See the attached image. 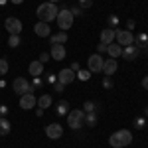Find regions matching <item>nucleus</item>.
Masks as SVG:
<instances>
[{
	"label": "nucleus",
	"mask_w": 148,
	"mask_h": 148,
	"mask_svg": "<svg viewBox=\"0 0 148 148\" xmlns=\"http://www.w3.org/2000/svg\"><path fill=\"white\" fill-rule=\"evenodd\" d=\"M57 12H59V8H57L53 2H44V4H40L38 6V10H36V16H38V20L40 22H53L57 18Z\"/></svg>",
	"instance_id": "nucleus-1"
},
{
	"label": "nucleus",
	"mask_w": 148,
	"mask_h": 148,
	"mask_svg": "<svg viewBox=\"0 0 148 148\" xmlns=\"http://www.w3.org/2000/svg\"><path fill=\"white\" fill-rule=\"evenodd\" d=\"M109 144L113 148L128 146V144H132V132L126 130V128H121V130H116V132H113V134L109 136Z\"/></svg>",
	"instance_id": "nucleus-2"
},
{
	"label": "nucleus",
	"mask_w": 148,
	"mask_h": 148,
	"mask_svg": "<svg viewBox=\"0 0 148 148\" xmlns=\"http://www.w3.org/2000/svg\"><path fill=\"white\" fill-rule=\"evenodd\" d=\"M67 125H69V128H73V130H79L81 126L85 125V111H83V109H73V111H69L67 113Z\"/></svg>",
	"instance_id": "nucleus-3"
},
{
	"label": "nucleus",
	"mask_w": 148,
	"mask_h": 148,
	"mask_svg": "<svg viewBox=\"0 0 148 148\" xmlns=\"http://www.w3.org/2000/svg\"><path fill=\"white\" fill-rule=\"evenodd\" d=\"M57 26L61 28V32H67L69 28L73 26V14L69 12V8H61L57 12V18H56Z\"/></svg>",
	"instance_id": "nucleus-4"
},
{
	"label": "nucleus",
	"mask_w": 148,
	"mask_h": 148,
	"mask_svg": "<svg viewBox=\"0 0 148 148\" xmlns=\"http://www.w3.org/2000/svg\"><path fill=\"white\" fill-rule=\"evenodd\" d=\"M114 42L119 44V46H130V44H134V36L130 30H123V28H116L114 30Z\"/></svg>",
	"instance_id": "nucleus-5"
},
{
	"label": "nucleus",
	"mask_w": 148,
	"mask_h": 148,
	"mask_svg": "<svg viewBox=\"0 0 148 148\" xmlns=\"http://www.w3.org/2000/svg\"><path fill=\"white\" fill-rule=\"evenodd\" d=\"M12 89L16 95H26V93H32V85H30V81L26 79V77H18V79H14L12 83Z\"/></svg>",
	"instance_id": "nucleus-6"
},
{
	"label": "nucleus",
	"mask_w": 148,
	"mask_h": 148,
	"mask_svg": "<svg viewBox=\"0 0 148 148\" xmlns=\"http://www.w3.org/2000/svg\"><path fill=\"white\" fill-rule=\"evenodd\" d=\"M103 63H105V59H103L101 53H93V56H89V59H87V69H89L91 73H101Z\"/></svg>",
	"instance_id": "nucleus-7"
},
{
	"label": "nucleus",
	"mask_w": 148,
	"mask_h": 148,
	"mask_svg": "<svg viewBox=\"0 0 148 148\" xmlns=\"http://www.w3.org/2000/svg\"><path fill=\"white\" fill-rule=\"evenodd\" d=\"M4 28L8 30V34H10V36H20V32H22V20H18V18L10 16V18H6Z\"/></svg>",
	"instance_id": "nucleus-8"
},
{
	"label": "nucleus",
	"mask_w": 148,
	"mask_h": 148,
	"mask_svg": "<svg viewBox=\"0 0 148 148\" xmlns=\"http://www.w3.org/2000/svg\"><path fill=\"white\" fill-rule=\"evenodd\" d=\"M46 136L49 140H59V138L63 136V126L59 125V123H49L46 126Z\"/></svg>",
	"instance_id": "nucleus-9"
},
{
	"label": "nucleus",
	"mask_w": 148,
	"mask_h": 148,
	"mask_svg": "<svg viewBox=\"0 0 148 148\" xmlns=\"http://www.w3.org/2000/svg\"><path fill=\"white\" fill-rule=\"evenodd\" d=\"M49 56H51L53 61H63L65 56H67V49H65L63 44H53V46H51V51H49Z\"/></svg>",
	"instance_id": "nucleus-10"
},
{
	"label": "nucleus",
	"mask_w": 148,
	"mask_h": 148,
	"mask_svg": "<svg viewBox=\"0 0 148 148\" xmlns=\"http://www.w3.org/2000/svg\"><path fill=\"white\" fill-rule=\"evenodd\" d=\"M138 56H140V49H138L134 44L125 46L123 47V53H121V57H125L126 61H134V59H138Z\"/></svg>",
	"instance_id": "nucleus-11"
},
{
	"label": "nucleus",
	"mask_w": 148,
	"mask_h": 148,
	"mask_svg": "<svg viewBox=\"0 0 148 148\" xmlns=\"http://www.w3.org/2000/svg\"><path fill=\"white\" fill-rule=\"evenodd\" d=\"M36 105H38V99L34 97V93H26V95L20 97V109H24V111L34 109Z\"/></svg>",
	"instance_id": "nucleus-12"
},
{
	"label": "nucleus",
	"mask_w": 148,
	"mask_h": 148,
	"mask_svg": "<svg viewBox=\"0 0 148 148\" xmlns=\"http://www.w3.org/2000/svg\"><path fill=\"white\" fill-rule=\"evenodd\" d=\"M57 81H61L63 85L73 83V81H75V71H73L71 67H63L59 73H57Z\"/></svg>",
	"instance_id": "nucleus-13"
},
{
	"label": "nucleus",
	"mask_w": 148,
	"mask_h": 148,
	"mask_svg": "<svg viewBox=\"0 0 148 148\" xmlns=\"http://www.w3.org/2000/svg\"><path fill=\"white\" fill-rule=\"evenodd\" d=\"M119 69V63H116V59H113V57H109V59H105V63H103V75H114V71Z\"/></svg>",
	"instance_id": "nucleus-14"
},
{
	"label": "nucleus",
	"mask_w": 148,
	"mask_h": 148,
	"mask_svg": "<svg viewBox=\"0 0 148 148\" xmlns=\"http://www.w3.org/2000/svg\"><path fill=\"white\" fill-rule=\"evenodd\" d=\"M34 32H36V36H40V38H49V36H51V28H49V24H46V22H38L34 26Z\"/></svg>",
	"instance_id": "nucleus-15"
},
{
	"label": "nucleus",
	"mask_w": 148,
	"mask_h": 148,
	"mask_svg": "<svg viewBox=\"0 0 148 148\" xmlns=\"http://www.w3.org/2000/svg\"><path fill=\"white\" fill-rule=\"evenodd\" d=\"M28 71H30L32 77H42V75H44V63H42L40 59H36V61H32V63L28 65Z\"/></svg>",
	"instance_id": "nucleus-16"
},
{
	"label": "nucleus",
	"mask_w": 148,
	"mask_h": 148,
	"mask_svg": "<svg viewBox=\"0 0 148 148\" xmlns=\"http://www.w3.org/2000/svg\"><path fill=\"white\" fill-rule=\"evenodd\" d=\"M107 53H109V57L116 59V57H121V53H123V46H119L116 42H113V44L107 46Z\"/></svg>",
	"instance_id": "nucleus-17"
},
{
	"label": "nucleus",
	"mask_w": 148,
	"mask_h": 148,
	"mask_svg": "<svg viewBox=\"0 0 148 148\" xmlns=\"http://www.w3.org/2000/svg\"><path fill=\"white\" fill-rule=\"evenodd\" d=\"M101 42L107 44V46L114 42V30L113 28H105V30H101Z\"/></svg>",
	"instance_id": "nucleus-18"
},
{
	"label": "nucleus",
	"mask_w": 148,
	"mask_h": 148,
	"mask_svg": "<svg viewBox=\"0 0 148 148\" xmlns=\"http://www.w3.org/2000/svg\"><path fill=\"white\" fill-rule=\"evenodd\" d=\"M12 130V125L6 116H0V136H8Z\"/></svg>",
	"instance_id": "nucleus-19"
},
{
	"label": "nucleus",
	"mask_w": 148,
	"mask_h": 148,
	"mask_svg": "<svg viewBox=\"0 0 148 148\" xmlns=\"http://www.w3.org/2000/svg\"><path fill=\"white\" fill-rule=\"evenodd\" d=\"M67 42V32H57V34H53V36H49V44L53 46V44H65Z\"/></svg>",
	"instance_id": "nucleus-20"
},
{
	"label": "nucleus",
	"mask_w": 148,
	"mask_h": 148,
	"mask_svg": "<svg viewBox=\"0 0 148 148\" xmlns=\"http://www.w3.org/2000/svg\"><path fill=\"white\" fill-rule=\"evenodd\" d=\"M56 113L59 114V116H67V113H69V103L67 101H59V103H57V107H56Z\"/></svg>",
	"instance_id": "nucleus-21"
},
{
	"label": "nucleus",
	"mask_w": 148,
	"mask_h": 148,
	"mask_svg": "<svg viewBox=\"0 0 148 148\" xmlns=\"http://www.w3.org/2000/svg\"><path fill=\"white\" fill-rule=\"evenodd\" d=\"M51 95H42V97H40V99H38V107H42V109H44V111H46L47 107H51Z\"/></svg>",
	"instance_id": "nucleus-22"
},
{
	"label": "nucleus",
	"mask_w": 148,
	"mask_h": 148,
	"mask_svg": "<svg viewBox=\"0 0 148 148\" xmlns=\"http://www.w3.org/2000/svg\"><path fill=\"white\" fill-rule=\"evenodd\" d=\"M75 79H79V81H89V79H91V71H89V69H79V71L75 73Z\"/></svg>",
	"instance_id": "nucleus-23"
},
{
	"label": "nucleus",
	"mask_w": 148,
	"mask_h": 148,
	"mask_svg": "<svg viewBox=\"0 0 148 148\" xmlns=\"http://www.w3.org/2000/svg\"><path fill=\"white\" fill-rule=\"evenodd\" d=\"M85 125L87 126H95L97 125V114L95 113H85Z\"/></svg>",
	"instance_id": "nucleus-24"
},
{
	"label": "nucleus",
	"mask_w": 148,
	"mask_h": 148,
	"mask_svg": "<svg viewBox=\"0 0 148 148\" xmlns=\"http://www.w3.org/2000/svg\"><path fill=\"white\" fill-rule=\"evenodd\" d=\"M8 69H10L8 59H6V57H0V75H6V73H8Z\"/></svg>",
	"instance_id": "nucleus-25"
},
{
	"label": "nucleus",
	"mask_w": 148,
	"mask_h": 148,
	"mask_svg": "<svg viewBox=\"0 0 148 148\" xmlns=\"http://www.w3.org/2000/svg\"><path fill=\"white\" fill-rule=\"evenodd\" d=\"M107 22H109V28L116 30V28H119V22H121V20H119V16H116V14H111V16L107 18Z\"/></svg>",
	"instance_id": "nucleus-26"
},
{
	"label": "nucleus",
	"mask_w": 148,
	"mask_h": 148,
	"mask_svg": "<svg viewBox=\"0 0 148 148\" xmlns=\"http://www.w3.org/2000/svg\"><path fill=\"white\" fill-rule=\"evenodd\" d=\"M30 85H32V93H34V91H38V89H42V87H44V79H42V77H34Z\"/></svg>",
	"instance_id": "nucleus-27"
},
{
	"label": "nucleus",
	"mask_w": 148,
	"mask_h": 148,
	"mask_svg": "<svg viewBox=\"0 0 148 148\" xmlns=\"http://www.w3.org/2000/svg\"><path fill=\"white\" fill-rule=\"evenodd\" d=\"M83 111H85V113H95V111H97V105L93 101H85L83 103Z\"/></svg>",
	"instance_id": "nucleus-28"
},
{
	"label": "nucleus",
	"mask_w": 148,
	"mask_h": 148,
	"mask_svg": "<svg viewBox=\"0 0 148 148\" xmlns=\"http://www.w3.org/2000/svg\"><path fill=\"white\" fill-rule=\"evenodd\" d=\"M132 125H134V128H138V130H142V128L146 126V119H144V116H136Z\"/></svg>",
	"instance_id": "nucleus-29"
},
{
	"label": "nucleus",
	"mask_w": 148,
	"mask_h": 148,
	"mask_svg": "<svg viewBox=\"0 0 148 148\" xmlns=\"http://www.w3.org/2000/svg\"><path fill=\"white\" fill-rule=\"evenodd\" d=\"M103 87H105V89H113V87H114L113 77H109V75H103Z\"/></svg>",
	"instance_id": "nucleus-30"
},
{
	"label": "nucleus",
	"mask_w": 148,
	"mask_h": 148,
	"mask_svg": "<svg viewBox=\"0 0 148 148\" xmlns=\"http://www.w3.org/2000/svg\"><path fill=\"white\" fill-rule=\"evenodd\" d=\"M77 6H79L81 10H89L93 6V0H77Z\"/></svg>",
	"instance_id": "nucleus-31"
},
{
	"label": "nucleus",
	"mask_w": 148,
	"mask_h": 148,
	"mask_svg": "<svg viewBox=\"0 0 148 148\" xmlns=\"http://www.w3.org/2000/svg\"><path fill=\"white\" fill-rule=\"evenodd\" d=\"M8 46L10 47H18L20 46V36H10V38H8Z\"/></svg>",
	"instance_id": "nucleus-32"
},
{
	"label": "nucleus",
	"mask_w": 148,
	"mask_h": 148,
	"mask_svg": "<svg viewBox=\"0 0 148 148\" xmlns=\"http://www.w3.org/2000/svg\"><path fill=\"white\" fill-rule=\"evenodd\" d=\"M69 12L73 14V18H75V16H83V10H81L77 4H75V6H71V8H69Z\"/></svg>",
	"instance_id": "nucleus-33"
},
{
	"label": "nucleus",
	"mask_w": 148,
	"mask_h": 148,
	"mask_svg": "<svg viewBox=\"0 0 148 148\" xmlns=\"http://www.w3.org/2000/svg\"><path fill=\"white\" fill-rule=\"evenodd\" d=\"M63 87H65V85H63L61 81H56V83H53V91L56 93H63Z\"/></svg>",
	"instance_id": "nucleus-34"
},
{
	"label": "nucleus",
	"mask_w": 148,
	"mask_h": 148,
	"mask_svg": "<svg viewBox=\"0 0 148 148\" xmlns=\"http://www.w3.org/2000/svg\"><path fill=\"white\" fill-rule=\"evenodd\" d=\"M47 59H51L49 53H46V51H44V53H40V61H42V63H47Z\"/></svg>",
	"instance_id": "nucleus-35"
},
{
	"label": "nucleus",
	"mask_w": 148,
	"mask_h": 148,
	"mask_svg": "<svg viewBox=\"0 0 148 148\" xmlns=\"http://www.w3.org/2000/svg\"><path fill=\"white\" fill-rule=\"evenodd\" d=\"M105 51H107V44H99V46H97V53H105Z\"/></svg>",
	"instance_id": "nucleus-36"
},
{
	"label": "nucleus",
	"mask_w": 148,
	"mask_h": 148,
	"mask_svg": "<svg viewBox=\"0 0 148 148\" xmlns=\"http://www.w3.org/2000/svg\"><path fill=\"white\" fill-rule=\"evenodd\" d=\"M56 81H57V75H53V73H47V83H51V85H53Z\"/></svg>",
	"instance_id": "nucleus-37"
},
{
	"label": "nucleus",
	"mask_w": 148,
	"mask_h": 148,
	"mask_svg": "<svg viewBox=\"0 0 148 148\" xmlns=\"http://www.w3.org/2000/svg\"><path fill=\"white\" fill-rule=\"evenodd\" d=\"M8 114V107L6 105H0V116H6Z\"/></svg>",
	"instance_id": "nucleus-38"
},
{
	"label": "nucleus",
	"mask_w": 148,
	"mask_h": 148,
	"mask_svg": "<svg viewBox=\"0 0 148 148\" xmlns=\"http://www.w3.org/2000/svg\"><path fill=\"white\" fill-rule=\"evenodd\" d=\"M134 20H132V18H130V20H126V30H132V28H134Z\"/></svg>",
	"instance_id": "nucleus-39"
},
{
	"label": "nucleus",
	"mask_w": 148,
	"mask_h": 148,
	"mask_svg": "<svg viewBox=\"0 0 148 148\" xmlns=\"http://www.w3.org/2000/svg\"><path fill=\"white\" fill-rule=\"evenodd\" d=\"M142 89H146V91H148V75L142 77Z\"/></svg>",
	"instance_id": "nucleus-40"
},
{
	"label": "nucleus",
	"mask_w": 148,
	"mask_h": 148,
	"mask_svg": "<svg viewBox=\"0 0 148 148\" xmlns=\"http://www.w3.org/2000/svg\"><path fill=\"white\" fill-rule=\"evenodd\" d=\"M36 116H38V119H42V116H44V109H42V107H38V109H36Z\"/></svg>",
	"instance_id": "nucleus-41"
},
{
	"label": "nucleus",
	"mask_w": 148,
	"mask_h": 148,
	"mask_svg": "<svg viewBox=\"0 0 148 148\" xmlns=\"http://www.w3.org/2000/svg\"><path fill=\"white\" fill-rule=\"evenodd\" d=\"M71 69H73V71H75V73H77V71H79V63H77V61H73V63H71Z\"/></svg>",
	"instance_id": "nucleus-42"
},
{
	"label": "nucleus",
	"mask_w": 148,
	"mask_h": 148,
	"mask_svg": "<svg viewBox=\"0 0 148 148\" xmlns=\"http://www.w3.org/2000/svg\"><path fill=\"white\" fill-rule=\"evenodd\" d=\"M140 51H142V53H144V56H148V44L144 47H140Z\"/></svg>",
	"instance_id": "nucleus-43"
},
{
	"label": "nucleus",
	"mask_w": 148,
	"mask_h": 148,
	"mask_svg": "<svg viewBox=\"0 0 148 148\" xmlns=\"http://www.w3.org/2000/svg\"><path fill=\"white\" fill-rule=\"evenodd\" d=\"M4 87H6V81H4V79H0V89H4Z\"/></svg>",
	"instance_id": "nucleus-44"
},
{
	"label": "nucleus",
	"mask_w": 148,
	"mask_h": 148,
	"mask_svg": "<svg viewBox=\"0 0 148 148\" xmlns=\"http://www.w3.org/2000/svg\"><path fill=\"white\" fill-rule=\"evenodd\" d=\"M8 2H12V4H22L24 0H8Z\"/></svg>",
	"instance_id": "nucleus-45"
},
{
	"label": "nucleus",
	"mask_w": 148,
	"mask_h": 148,
	"mask_svg": "<svg viewBox=\"0 0 148 148\" xmlns=\"http://www.w3.org/2000/svg\"><path fill=\"white\" fill-rule=\"evenodd\" d=\"M8 4V0H0V6H6Z\"/></svg>",
	"instance_id": "nucleus-46"
},
{
	"label": "nucleus",
	"mask_w": 148,
	"mask_h": 148,
	"mask_svg": "<svg viewBox=\"0 0 148 148\" xmlns=\"http://www.w3.org/2000/svg\"><path fill=\"white\" fill-rule=\"evenodd\" d=\"M47 2H53V4H57V2H61V0H47Z\"/></svg>",
	"instance_id": "nucleus-47"
},
{
	"label": "nucleus",
	"mask_w": 148,
	"mask_h": 148,
	"mask_svg": "<svg viewBox=\"0 0 148 148\" xmlns=\"http://www.w3.org/2000/svg\"><path fill=\"white\" fill-rule=\"evenodd\" d=\"M144 114H146V116H148V107H144Z\"/></svg>",
	"instance_id": "nucleus-48"
},
{
	"label": "nucleus",
	"mask_w": 148,
	"mask_h": 148,
	"mask_svg": "<svg viewBox=\"0 0 148 148\" xmlns=\"http://www.w3.org/2000/svg\"><path fill=\"white\" fill-rule=\"evenodd\" d=\"M146 128H148V121H146Z\"/></svg>",
	"instance_id": "nucleus-49"
}]
</instances>
